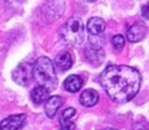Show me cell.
Here are the masks:
<instances>
[{"mask_svg": "<svg viewBox=\"0 0 149 130\" xmlns=\"http://www.w3.org/2000/svg\"><path fill=\"white\" fill-rule=\"evenodd\" d=\"M100 82L112 100L125 104L139 92L141 76L136 68L127 65H111L103 71Z\"/></svg>", "mask_w": 149, "mask_h": 130, "instance_id": "6da1fadb", "label": "cell"}, {"mask_svg": "<svg viewBox=\"0 0 149 130\" xmlns=\"http://www.w3.org/2000/svg\"><path fill=\"white\" fill-rule=\"evenodd\" d=\"M33 77L39 86L52 92L58 86V76L53 62L47 56L39 57L33 65Z\"/></svg>", "mask_w": 149, "mask_h": 130, "instance_id": "7a4b0ae2", "label": "cell"}, {"mask_svg": "<svg viewBox=\"0 0 149 130\" xmlns=\"http://www.w3.org/2000/svg\"><path fill=\"white\" fill-rule=\"evenodd\" d=\"M60 35L70 46H80L85 39V26L79 17H72L61 28Z\"/></svg>", "mask_w": 149, "mask_h": 130, "instance_id": "3957f363", "label": "cell"}, {"mask_svg": "<svg viewBox=\"0 0 149 130\" xmlns=\"http://www.w3.org/2000/svg\"><path fill=\"white\" fill-rule=\"evenodd\" d=\"M32 77H33V65L28 62L19 64L12 73L13 81L20 86H27Z\"/></svg>", "mask_w": 149, "mask_h": 130, "instance_id": "277c9868", "label": "cell"}, {"mask_svg": "<svg viewBox=\"0 0 149 130\" xmlns=\"http://www.w3.org/2000/svg\"><path fill=\"white\" fill-rule=\"evenodd\" d=\"M64 8H65V3L63 0H50L47 6L43 8L44 18L49 22L54 21L62 16Z\"/></svg>", "mask_w": 149, "mask_h": 130, "instance_id": "5b68a950", "label": "cell"}, {"mask_svg": "<svg viewBox=\"0 0 149 130\" xmlns=\"http://www.w3.org/2000/svg\"><path fill=\"white\" fill-rule=\"evenodd\" d=\"M148 32V28L143 21L135 22L127 31V40L130 43H138L143 41Z\"/></svg>", "mask_w": 149, "mask_h": 130, "instance_id": "8992f818", "label": "cell"}, {"mask_svg": "<svg viewBox=\"0 0 149 130\" xmlns=\"http://www.w3.org/2000/svg\"><path fill=\"white\" fill-rule=\"evenodd\" d=\"M26 122V115H11L0 122V130H19Z\"/></svg>", "mask_w": 149, "mask_h": 130, "instance_id": "52a82bcc", "label": "cell"}, {"mask_svg": "<svg viewBox=\"0 0 149 130\" xmlns=\"http://www.w3.org/2000/svg\"><path fill=\"white\" fill-rule=\"evenodd\" d=\"M85 57L93 66H100L104 62L105 53H104L103 49L94 48L88 44L85 48Z\"/></svg>", "mask_w": 149, "mask_h": 130, "instance_id": "ba28073f", "label": "cell"}, {"mask_svg": "<svg viewBox=\"0 0 149 130\" xmlns=\"http://www.w3.org/2000/svg\"><path fill=\"white\" fill-rule=\"evenodd\" d=\"M86 29L90 35H102L106 29V23L100 17H93L87 21Z\"/></svg>", "mask_w": 149, "mask_h": 130, "instance_id": "9c48e42d", "label": "cell"}, {"mask_svg": "<svg viewBox=\"0 0 149 130\" xmlns=\"http://www.w3.org/2000/svg\"><path fill=\"white\" fill-rule=\"evenodd\" d=\"M54 65L59 71L65 72V71L70 70L72 67V65H73V56L70 54L69 52L62 51L55 56Z\"/></svg>", "mask_w": 149, "mask_h": 130, "instance_id": "30bf717a", "label": "cell"}, {"mask_svg": "<svg viewBox=\"0 0 149 130\" xmlns=\"http://www.w3.org/2000/svg\"><path fill=\"white\" fill-rule=\"evenodd\" d=\"M76 115V110L72 107L64 109L62 114L60 116V126L61 128H65L69 130H74L75 129V124L72 121V119Z\"/></svg>", "mask_w": 149, "mask_h": 130, "instance_id": "8fae6325", "label": "cell"}, {"mask_svg": "<svg viewBox=\"0 0 149 130\" xmlns=\"http://www.w3.org/2000/svg\"><path fill=\"white\" fill-rule=\"evenodd\" d=\"M62 105V98L60 96H51L47 99L44 105V110L49 118H54L59 108Z\"/></svg>", "mask_w": 149, "mask_h": 130, "instance_id": "7c38bea8", "label": "cell"}, {"mask_svg": "<svg viewBox=\"0 0 149 130\" xmlns=\"http://www.w3.org/2000/svg\"><path fill=\"white\" fill-rule=\"evenodd\" d=\"M98 99H100L98 93L96 92L95 89L88 88V89H85L81 94L80 103L84 107H93V106H95L96 104L98 103Z\"/></svg>", "mask_w": 149, "mask_h": 130, "instance_id": "4fadbf2b", "label": "cell"}, {"mask_svg": "<svg viewBox=\"0 0 149 130\" xmlns=\"http://www.w3.org/2000/svg\"><path fill=\"white\" fill-rule=\"evenodd\" d=\"M49 94H50V91H48L45 87L38 85L31 91V100L33 102V104L40 105L47 102V99L49 98Z\"/></svg>", "mask_w": 149, "mask_h": 130, "instance_id": "5bb4252c", "label": "cell"}, {"mask_svg": "<svg viewBox=\"0 0 149 130\" xmlns=\"http://www.w3.org/2000/svg\"><path fill=\"white\" fill-rule=\"evenodd\" d=\"M64 88L70 93H76L83 86V80L79 75H70L63 84Z\"/></svg>", "mask_w": 149, "mask_h": 130, "instance_id": "9a60e30c", "label": "cell"}, {"mask_svg": "<svg viewBox=\"0 0 149 130\" xmlns=\"http://www.w3.org/2000/svg\"><path fill=\"white\" fill-rule=\"evenodd\" d=\"M112 43H113L114 49L116 50L117 52H120V51L124 49V46H125V39H124V37L120 35V34H116V35L113 37Z\"/></svg>", "mask_w": 149, "mask_h": 130, "instance_id": "2e32d148", "label": "cell"}, {"mask_svg": "<svg viewBox=\"0 0 149 130\" xmlns=\"http://www.w3.org/2000/svg\"><path fill=\"white\" fill-rule=\"evenodd\" d=\"M133 130H149V122L147 121H138L133 125Z\"/></svg>", "mask_w": 149, "mask_h": 130, "instance_id": "e0dca14e", "label": "cell"}, {"mask_svg": "<svg viewBox=\"0 0 149 130\" xmlns=\"http://www.w3.org/2000/svg\"><path fill=\"white\" fill-rule=\"evenodd\" d=\"M141 15H143L145 19H148L149 20V2H147L146 5L141 7Z\"/></svg>", "mask_w": 149, "mask_h": 130, "instance_id": "ac0fdd59", "label": "cell"}, {"mask_svg": "<svg viewBox=\"0 0 149 130\" xmlns=\"http://www.w3.org/2000/svg\"><path fill=\"white\" fill-rule=\"evenodd\" d=\"M102 130H117V129H114V128H105V129H102Z\"/></svg>", "mask_w": 149, "mask_h": 130, "instance_id": "d6986e66", "label": "cell"}, {"mask_svg": "<svg viewBox=\"0 0 149 130\" xmlns=\"http://www.w3.org/2000/svg\"><path fill=\"white\" fill-rule=\"evenodd\" d=\"M85 1H87V2H93V1H96V0H85Z\"/></svg>", "mask_w": 149, "mask_h": 130, "instance_id": "ffe728a7", "label": "cell"}, {"mask_svg": "<svg viewBox=\"0 0 149 130\" xmlns=\"http://www.w3.org/2000/svg\"><path fill=\"white\" fill-rule=\"evenodd\" d=\"M59 130H69V129H65V128H61V127H60Z\"/></svg>", "mask_w": 149, "mask_h": 130, "instance_id": "44dd1931", "label": "cell"}]
</instances>
